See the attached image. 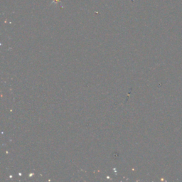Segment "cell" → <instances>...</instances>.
I'll return each instance as SVG.
<instances>
[{"label":"cell","instance_id":"6da1fadb","mask_svg":"<svg viewBox=\"0 0 182 182\" xmlns=\"http://www.w3.org/2000/svg\"><path fill=\"white\" fill-rule=\"evenodd\" d=\"M60 0H53V2H58V1H59Z\"/></svg>","mask_w":182,"mask_h":182}]
</instances>
